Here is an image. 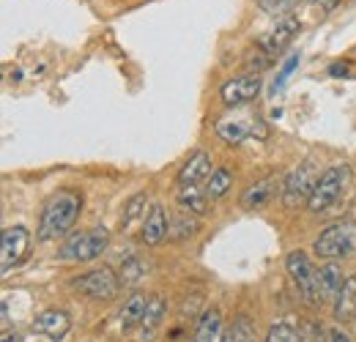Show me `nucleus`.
Segmentation results:
<instances>
[{
	"label": "nucleus",
	"mask_w": 356,
	"mask_h": 342,
	"mask_svg": "<svg viewBox=\"0 0 356 342\" xmlns=\"http://www.w3.org/2000/svg\"><path fill=\"white\" fill-rule=\"evenodd\" d=\"M80 209H83V197L77 192H72V189L58 192L44 206V214L39 222V238L42 241H55V238L66 236L74 227Z\"/></svg>",
	"instance_id": "nucleus-1"
},
{
	"label": "nucleus",
	"mask_w": 356,
	"mask_h": 342,
	"mask_svg": "<svg viewBox=\"0 0 356 342\" xmlns=\"http://www.w3.org/2000/svg\"><path fill=\"white\" fill-rule=\"evenodd\" d=\"M110 244V233L107 227H90V230H80L74 236H69L60 244V260H72V263H90L102 255Z\"/></svg>",
	"instance_id": "nucleus-2"
},
{
	"label": "nucleus",
	"mask_w": 356,
	"mask_h": 342,
	"mask_svg": "<svg viewBox=\"0 0 356 342\" xmlns=\"http://www.w3.org/2000/svg\"><path fill=\"white\" fill-rule=\"evenodd\" d=\"M315 255L323 260H337V257H348L356 252V227L348 222H334L329 225L312 244Z\"/></svg>",
	"instance_id": "nucleus-3"
},
{
	"label": "nucleus",
	"mask_w": 356,
	"mask_h": 342,
	"mask_svg": "<svg viewBox=\"0 0 356 342\" xmlns=\"http://www.w3.org/2000/svg\"><path fill=\"white\" fill-rule=\"evenodd\" d=\"M348 178V168L346 165H334V168H326V170L318 175L315 181V189H312L310 200H307V209L312 214H321L326 211L343 192V184Z\"/></svg>",
	"instance_id": "nucleus-4"
},
{
	"label": "nucleus",
	"mask_w": 356,
	"mask_h": 342,
	"mask_svg": "<svg viewBox=\"0 0 356 342\" xmlns=\"http://www.w3.org/2000/svg\"><path fill=\"white\" fill-rule=\"evenodd\" d=\"M72 288L80 291V293H86L88 299L110 301V299H115V293L121 291V279H118V274H115L113 268L102 266V268H93L88 274L77 277V279L72 282Z\"/></svg>",
	"instance_id": "nucleus-5"
},
{
	"label": "nucleus",
	"mask_w": 356,
	"mask_h": 342,
	"mask_svg": "<svg viewBox=\"0 0 356 342\" xmlns=\"http://www.w3.org/2000/svg\"><path fill=\"white\" fill-rule=\"evenodd\" d=\"M315 165L312 162H302L299 168L288 172L285 184H282V203L285 209H299L302 203H307L315 189Z\"/></svg>",
	"instance_id": "nucleus-6"
},
{
	"label": "nucleus",
	"mask_w": 356,
	"mask_h": 342,
	"mask_svg": "<svg viewBox=\"0 0 356 342\" xmlns=\"http://www.w3.org/2000/svg\"><path fill=\"white\" fill-rule=\"evenodd\" d=\"M285 266H288V274H291L296 291L302 293V299L307 304H318V271L312 268L310 257L305 255L302 250H296V252L288 255Z\"/></svg>",
	"instance_id": "nucleus-7"
},
{
	"label": "nucleus",
	"mask_w": 356,
	"mask_h": 342,
	"mask_svg": "<svg viewBox=\"0 0 356 342\" xmlns=\"http://www.w3.org/2000/svg\"><path fill=\"white\" fill-rule=\"evenodd\" d=\"M299 17H293V14H285V17H280L277 19V25L271 28V31H266L261 39H258V49L261 52H266V55H280L288 44L293 42V36L299 33Z\"/></svg>",
	"instance_id": "nucleus-8"
},
{
	"label": "nucleus",
	"mask_w": 356,
	"mask_h": 342,
	"mask_svg": "<svg viewBox=\"0 0 356 342\" xmlns=\"http://www.w3.org/2000/svg\"><path fill=\"white\" fill-rule=\"evenodd\" d=\"M28 244H31V233L22 225H14V227L3 230V244H0V268H3V274H8L11 266H17L25 257Z\"/></svg>",
	"instance_id": "nucleus-9"
},
{
	"label": "nucleus",
	"mask_w": 356,
	"mask_h": 342,
	"mask_svg": "<svg viewBox=\"0 0 356 342\" xmlns=\"http://www.w3.org/2000/svg\"><path fill=\"white\" fill-rule=\"evenodd\" d=\"M264 88L261 74H244V77H233L222 86V101L227 107H238V104H247L252 101Z\"/></svg>",
	"instance_id": "nucleus-10"
},
{
	"label": "nucleus",
	"mask_w": 356,
	"mask_h": 342,
	"mask_svg": "<svg viewBox=\"0 0 356 342\" xmlns=\"http://www.w3.org/2000/svg\"><path fill=\"white\" fill-rule=\"evenodd\" d=\"M217 134L222 137L227 145H241L247 137L266 140L268 129L264 121H220L217 124Z\"/></svg>",
	"instance_id": "nucleus-11"
},
{
	"label": "nucleus",
	"mask_w": 356,
	"mask_h": 342,
	"mask_svg": "<svg viewBox=\"0 0 356 342\" xmlns=\"http://www.w3.org/2000/svg\"><path fill=\"white\" fill-rule=\"evenodd\" d=\"M69 329H72V320H69V315L66 312H60V309H44L36 320H33V332L36 334H44L49 340L60 342L66 334H69Z\"/></svg>",
	"instance_id": "nucleus-12"
},
{
	"label": "nucleus",
	"mask_w": 356,
	"mask_h": 342,
	"mask_svg": "<svg viewBox=\"0 0 356 342\" xmlns=\"http://www.w3.org/2000/svg\"><path fill=\"white\" fill-rule=\"evenodd\" d=\"M343 285H346L343 268H340L334 260H329V263L321 266V271H318V301H334L340 296Z\"/></svg>",
	"instance_id": "nucleus-13"
},
{
	"label": "nucleus",
	"mask_w": 356,
	"mask_h": 342,
	"mask_svg": "<svg viewBox=\"0 0 356 342\" xmlns=\"http://www.w3.org/2000/svg\"><path fill=\"white\" fill-rule=\"evenodd\" d=\"M168 227H170V222H168L165 209H162V206H154V209L148 211V216L143 219L140 241L148 244V247H156V244H162V241L168 238Z\"/></svg>",
	"instance_id": "nucleus-14"
},
{
	"label": "nucleus",
	"mask_w": 356,
	"mask_h": 342,
	"mask_svg": "<svg viewBox=\"0 0 356 342\" xmlns=\"http://www.w3.org/2000/svg\"><path fill=\"white\" fill-rule=\"evenodd\" d=\"M222 312L217 307L203 309V315L197 318L192 342H222Z\"/></svg>",
	"instance_id": "nucleus-15"
},
{
	"label": "nucleus",
	"mask_w": 356,
	"mask_h": 342,
	"mask_svg": "<svg viewBox=\"0 0 356 342\" xmlns=\"http://www.w3.org/2000/svg\"><path fill=\"white\" fill-rule=\"evenodd\" d=\"M176 200L184 211H189L195 216H203L209 211V192L200 189L197 184H178Z\"/></svg>",
	"instance_id": "nucleus-16"
},
{
	"label": "nucleus",
	"mask_w": 356,
	"mask_h": 342,
	"mask_svg": "<svg viewBox=\"0 0 356 342\" xmlns=\"http://www.w3.org/2000/svg\"><path fill=\"white\" fill-rule=\"evenodd\" d=\"M211 156L206 151H195L178 170V184H200L203 178H211Z\"/></svg>",
	"instance_id": "nucleus-17"
},
{
	"label": "nucleus",
	"mask_w": 356,
	"mask_h": 342,
	"mask_svg": "<svg viewBox=\"0 0 356 342\" xmlns=\"http://www.w3.org/2000/svg\"><path fill=\"white\" fill-rule=\"evenodd\" d=\"M280 186V178H264V181H258V184H252L244 195H241V209H247V211H255V209H261L264 203H268V197L274 195V189Z\"/></svg>",
	"instance_id": "nucleus-18"
},
{
	"label": "nucleus",
	"mask_w": 356,
	"mask_h": 342,
	"mask_svg": "<svg viewBox=\"0 0 356 342\" xmlns=\"http://www.w3.org/2000/svg\"><path fill=\"white\" fill-rule=\"evenodd\" d=\"M162 318H165V301H162V296H148V309H145L143 323H140V337H143V342L154 340V334L162 326Z\"/></svg>",
	"instance_id": "nucleus-19"
},
{
	"label": "nucleus",
	"mask_w": 356,
	"mask_h": 342,
	"mask_svg": "<svg viewBox=\"0 0 356 342\" xmlns=\"http://www.w3.org/2000/svg\"><path fill=\"white\" fill-rule=\"evenodd\" d=\"M145 309H148V299H145L143 293L129 296V299L124 301L121 312H118V323H121V329H124V332H132L134 326H140V323H143Z\"/></svg>",
	"instance_id": "nucleus-20"
},
{
	"label": "nucleus",
	"mask_w": 356,
	"mask_h": 342,
	"mask_svg": "<svg viewBox=\"0 0 356 342\" xmlns=\"http://www.w3.org/2000/svg\"><path fill=\"white\" fill-rule=\"evenodd\" d=\"M351 315H356V274L346 279L340 296L334 299V318L337 320H348Z\"/></svg>",
	"instance_id": "nucleus-21"
},
{
	"label": "nucleus",
	"mask_w": 356,
	"mask_h": 342,
	"mask_svg": "<svg viewBox=\"0 0 356 342\" xmlns=\"http://www.w3.org/2000/svg\"><path fill=\"white\" fill-rule=\"evenodd\" d=\"M200 230V222L195 219V214H189V211H181L170 219V227H168V238H173V241H181V238H189V236H195Z\"/></svg>",
	"instance_id": "nucleus-22"
},
{
	"label": "nucleus",
	"mask_w": 356,
	"mask_h": 342,
	"mask_svg": "<svg viewBox=\"0 0 356 342\" xmlns=\"http://www.w3.org/2000/svg\"><path fill=\"white\" fill-rule=\"evenodd\" d=\"M230 189H233V172L227 170V168H217V170L211 172L209 184H206L209 197H211V200H220V197H225Z\"/></svg>",
	"instance_id": "nucleus-23"
},
{
	"label": "nucleus",
	"mask_w": 356,
	"mask_h": 342,
	"mask_svg": "<svg viewBox=\"0 0 356 342\" xmlns=\"http://www.w3.org/2000/svg\"><path fill=\"white\" fill-rule=\"evenodd\" d=\"M143 277H145V266H143L137 257H127V260L121 263V268H118V279H121V285H124V288H134V285H140V282H143Z\"/></svg>",
	"instance_id": "nucleus-24"
},
{
	"label": "nucleus",
	"mask_w": 356,
	"mask_h": 342,
	"mask_svg": "<svg viewBox=\"0 0 356 342\" xmlns=\"http://www.w3.org/2000/svg\"><path fill=\"white\" fill-rule=\"evenodd\" d=\"M145 206H148V195H145V192H137V195H132V197L127 200V206H124L121 227H129L134 219H140V216H143V211H145Z\"/></svg>",
	"instance_id": "nucleus-25"
},
{
	"label": "nucleus",
	"mask_w": 356,
	"mask_h": 342,
	"mask_svg": "<svg viewBox=\"0 0 356 342\" xmlns=\"http://www.w3.org/2000/svg\"><path fill=\"white\" fill-rule=\"evenodd\" d=\"M266 342H299V329L291 326L288 320H277V323H271V329H268Z\"/></svg>",
	"instance_id": "nucleus-26"
},
{
	"label": "nucleus",
	"mask_w": 356,
	"mask_h": 342,
	"mask_svg": "<svg viewBox=\"0 0 356 342\" xmlns=\"http://www.w3.org/2000/svg\"><path fill=\"white\" fill-rule=\"evenodd\" d=\"M299 58H302V55H299V52H293V55H291V58H288V60L282 63V69H280L277 80L271 83V93H277V90H282V88H285V83H288V77H291V74H293V69L299 66Z\"/></svg>",
	"instance_id": "nucleus-27"
},
{
	"label": "nucleus",
	"mask_w": 356,
	"mask_h": 342,
	"mask_svg": "<svg viewBox=\"0 0 356 342\" xmlns=\"http://www.w3.org/2000/svg\"><path fill=\"white\" fill-rule=\"evenodd\" d=\"M296 3H302V0H258V6H261V11L264 14H271V17H285Z\"/></svg>",
	"instance_id": "nucleus-28"
},
{
	"label": "nucleus",
	"mask_w": 356,
	"mask_h": 342,
	"mask_svg": "<svg viewBox=\"0 0 356 342\" xmlns=\"http://www.w3.org/2000/svg\"><path fill=\"white\" fill-rule=\"evenodd\" d=\"M323 340V329L315 320H305L299 326V342H321Z\"/></svg>",
	"instance_id": "nucleus-29"
},
{
	"label": "nucleus",
	"mask_w": 356,
	"mask_h": 342,
	"mask_svg": "<svg viewBox=\"0 0 356 342\" xmlns=\"http://www.w3.org/2000/svg\"><path fill=\"white\" fill-rule=\"evenodd\" d=\"M266 66H271V55H266V52H252L250 55V60H247V69H250V74H258L261 69H266Z\"/></svg>",
	"instance_id": "nucleus-30"
},
{
	"label": "nucleus",
	"mask_w": 356,
	"mask_h": 342,
	"mask_svg": "<svg viewBox=\"0 0 356 342\" xmlns=\"http://www.w3.org/2000/svg\"><path fill=\"white\" fill-rule=\"evenodd\" d=\"M197 301H200V296H192V301H189V299L184 301V304H181V318H192V315H195Z\"/></svg>",
	"instance_id": "nucleus-31"
},
{
	"label": "nucleus",
	"mask_w": 356,
	"mask_h": 342,
	"mask_svg": "<svg viewBox=\"0 0 356 342\" xmlns=\"http://www.w3.org/2000/svg\"><path fill=\"white\" fill-rule=\"evenodd\" d=\"M329 74H332V77H346V74H348V63H334V66L329 69Z\"/></svg>",
	"instance_id": "nucleus-32"
},
{
	"label": "nucleus",
	"mask_w": 356,
	"mask_h": 342,
	"mask_svg": "<svg viewBox=\"0 0 356 342\" xmlns=\"http://www.w3.org/2000/svg\"><path fill=\"white\" fill-rule=\"evenodd\" d=\"M329 342H351V340H348V334L343 329H332L329 332Z\"/></svg>",
	"instance_id": "nucleus-33"
},
{
	"label": "nucleus",
	"mask_w": 356,
	"mask_h": 342,
	"mask_svg": "<svg viewBox=\"0 0 356 342\" xmlns=\"http://www.w3.org/2000/svg\"><path fill=\"white\" fill-rule=\"evenodd\" d=\"M315 3H318L321 8H326V11H332V8H337V3H340V0H315Z\"/></svg>",
	"instance_id": "nucleus-34"
},
{
	"label": "nucleus",
	"mask_w": 356,
	"mask_h": 342,
	"mask_svg": "<svg viewBox=\"0 0 356 342\" xmlns=\"http://www.w3.org/2000/svg\"><path fill=\"white\" fill-rule=\"evenodd\" d=\"M222 342H236V340H233V329H227V332H225V334H222Z\"/></svg>",
	"instance_id": "nucleus-35"
},
{
	"label": "nucleus",
	"mask_w": 356,
	"mask_h": 342,
	"mask_svg": "<svg viewBox=\"0 0 356 342\" xmlns=\"http://www.w3.org/2000/svg\"><path fill=\"white\" fill-rule=\"evenodd\" d=\"M3 342H19V337H11V334H3Z\"/></svg>",
	"instance_id": "nucleus-36"
}]
</instances>
